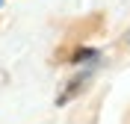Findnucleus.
Segmentation results:
<instances>
[{"instance_id": "f257e3e1", "label": "nucleus", "mask_w": 130, "mask_h": 124, "mask_svg": "<svg viewBox=\"0 0 130 124\" xmlns=\"http://www.w3.org/2000/svg\"><path fill=\"white\" fill-rule=\"evenodd\" d=\"M95 56H98L95 50H80V53L74 56V62H83V59H95Z\"/></svg>"}, {"instance_id": "f03ea898", "label": "nucleus", "mask_w": 130, "mask_h": 124, "mask_svg": "<svg viewBox=\"0 0 130 124\" xmlns=\"http://www.w3.org/2000/svg\"><path fill=\"white\" fill-rule=\"evenodd\" d=\"M127 41H130V33H127Z\"/></svg>"}, {"instance_id": "7ed1b4c3", "label": "nucleus", "mask_w": 130, "mask_h": 124, "mask_svg": "<svg viewBox=\"0 0 130 124\" xmlns=\"http://www.w3.org/2000/svg\"><path fill=\"white\" fill-rule=\"evenodd\" d=\"M0 3H3V0H0Z\"/></svg>"}]
</instances>
